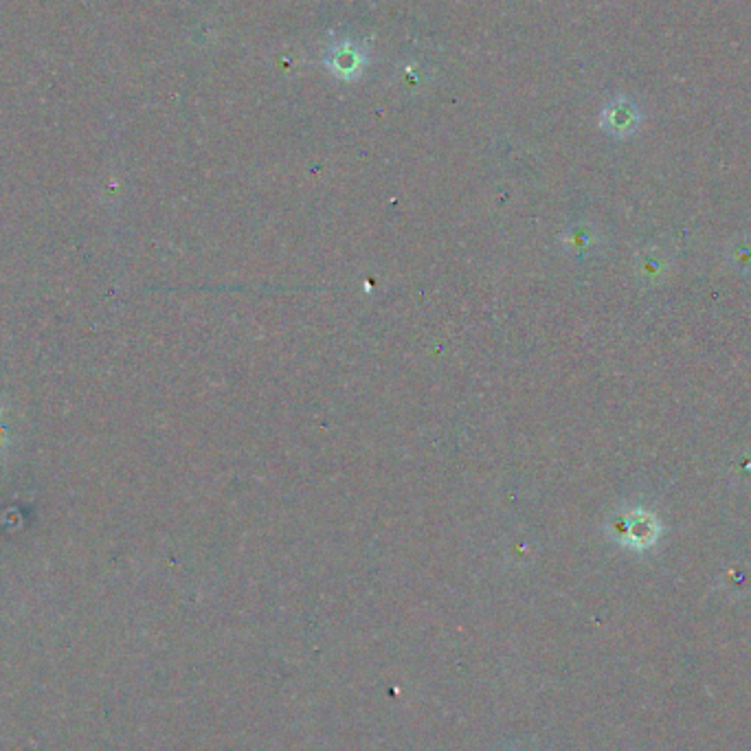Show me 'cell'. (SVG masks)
Instances as JSON below:
<instances>
[{"instance_id": "3957f363", "label": "cell", "mask_w": 751, "mask_h": 751, "mask_svg": "<svg viewBox=\"0 0 751 751\" xmlns=\"http://www.w3.org/2000/svg\"><path fill=\"white\" fill-rule=\"evenodd\" d=\"M604 123H607L611 132H615V134L633 132L635 123H637L635 108L629 106V104H615L607 110V115H604Z\"/></svg>"}, {"instance_id": "6da1fadb", "label": "cell", "mask_w": 751, "mask_h": 751, "mask_svg": "<svg viewBox=\"0 0 751 751\" xmlns=\"http://www.w3.org/2000/svg\"><path fill=\"white\" fill-rule=\"evenodd\" d=\"M659 536V521L644 510H635L631 514H624V517L615 523V538H620V543L635 547V549H644L650 547Z\"/></svg>"}, {"instance_id": "7a4b0ae2", "label": "cell", "mask_w": 751, "mask_h": 751, "mask_svg": "<svg viewBox=\"0 0 751 751\" xmlns=\"http://www.w3.org/2000/svg\"><path fill=\"white\" fill-rule=\"evenodd\" d=\"M328 66L334 75L341 77V80H354L363 69V53L350 47V44H341L339 49L332 51L328 58Z\"/></svg>"}]
</instances>
